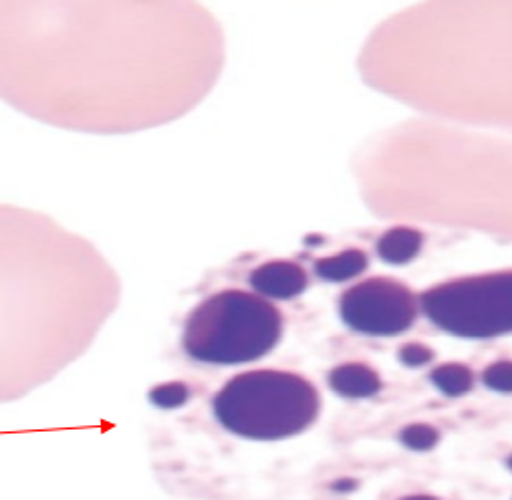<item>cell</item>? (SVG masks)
Instances as JSON below:
<instances>
[{
  "instance_id": "cell-12",
  "label": "cell",
  "mask_w": 512,
  "mask_h": 500,
  "mask_svg": "<svg viewBox=\"0 0 512 500\" xmlns=\"http://www.w3.org/2000/svg\"><path fill=\"white\" fill-rule=\"evenodd\" d=\"M434 355H436L434 349H430V347L424 345V343H416V341L404 343V345L398 349V359H400V363H404L406 367H412V369L424 367V365L432 363V361H434Z\"/></svg>"
},
{
  "instance_id": "cell-14",
  "label": "cell",
  "mask_w": 512,
  "mask_h": 500,
  "mask_svg": "<svg viewBox=\"0 0 512 500\" xmlns=\"http://www.w3.org/2000/svg\"><path fill=\"white\" fill-rule=\"evenodd\" d=\"M506 466H508V470H510V472H512V454H510V456H508V460H506Z\"/></svg>"
},
{
  "instance_id": "cell-11",
  "label": "cell",
  "mask_w": 512,
  "mask_h": 500,
  "mask_svg": "<svg viewBox=\"0 0 512 500\" xmlns=\"http://www.w3.org/2000/svg\"><path fill=\"white\" fill-rule=\"evenodd\" d=\"M482 384L498 394H512V361H494L482 371Z\"/></svg>"
},
{
  "instance_id": "cell-1",
  "label": "cell",
  "mask_w": 512,
  "mask_h": 500,
  "mask_svg": "<svg viewBox=\"0 0 512 500\" xmlns=\"http://www.w3.org/2000/svg\"><path fill=\"white\" fill-rule=\"evenodd\" d=\"M212 416L248 442H281L309 430L319 412L317 388L283 369H250L230 378L212 398Z\"/></svg>"
},
{
  "instance_id": "cell-8",
  "label": "cell",
  "mask_w": 512,
  "mask_h": 500,
  "mask_svg": "<svg viewBox=\"0 0 512 500\" xmlns=\"http://www.w3.org/2000/svg\"><path fill=\"white\" fill-rule=\"evenodd\" d=\"M369 261L359 248L343 250L339 255L315 263V275L327 283H347L365 273Z\"/></svg>"
},
{
  "instance_id": "cell-7",
  "label": "cell",
  "mask_w": 512,
  "mask_h": 500,
  "mask_svg": "<svg viewBox=\"0 0 512 500\" xmlns=\"http://www.w3.org/2000/svg\"><path fill=\"white\" fill-rule=\"evenodd\" d=\"M424 248V234L410 226H396L377 240V257L392 267L414 263Z\"/></svg>"
},
{
  "instance_id": "cell-4",
  "label": "cell",
  "mask_w": 512,
  "mask_h": 500,
  "mask_svg": "<svg viewBox=\"0 0 512 500\" xmlns=\"http://www.w3.org/2000/svg\"><path fill=\"white\" fill-rule=\"evenodd\" d=\"M420 313V299L396 279H367L347 289L339 299L343 323L371 337H394L406 333Z\"/></svg>"
},
{
  "instance_id": "cell-9",
  "label": "cell",
  "mask_w": 512,
  "mask_h": 500,
  "mask_svg": "<svg viewBox=\"0 0 512 500\" xmlns=\"http://www.w3.org/2000/svg\"><path fill=\"white\" fill-rule=\"evenodd\" d=\"M432 384L438 392H442L448 398H462L474 388V373L468 365L462 363H444L438 365L432 375Z\"/></svg>"
},
{
  "instance_id": "cell-13",
  "label": "cell",
  "mask_w": 512,
  "mask_h": 500,
  "mask_svg": "<svg viewBox=\"0 0 512 500\" xmlns=\"http://www.w3.org/2000/svg\"><path fill=\"white\" fill-rule=\"evenodd\" d=\"M400 500H440V498L430 496V494H412V496H404Z\"/></svg>"
},
{
  "instance_id": "cell-2",
  "label": "cell",
  "mask_w": 512,
  "mask_h": 500,
  "mask_svg": "<svg viewBox=\"0 0 512 500\" xmlns=\"http://www.w3.org/2000/svg\"><path fill=\"white\" fill-rule=\"evenodd\" d=\"M285 321L273 301L238 289L216 291L184 319L182 353L208 367H236L267 357L283 339Z\"/></svg>"
},
{
  "instance_id": "cell-10",
  "label": "cell",
  "mask_w": 512,
  "mask_h": 500,
  "mask_svg": "<svg viewBox=\"0 0 512 500\" xmlns=\"http://www.w3.org/2000/svg\"><path fill=\"white\" fill-rule=\"evenodd\" d=\"M400 442L412 450V452H420L426 454L430 450H434L440 442V432L424 422H414L408 424L402 432H400Z\"/></svg>"
},
{
  "instance_id": "cell-5",
  "label": "cell",
  "mask_w": 512,
  "mask_h": 500,
  "mask_svg": "<svg viewBox=\"0 0 512 500\" xmlns=\"http://www.w3.org/2000/svg\"><path fill=\"white\" fill-rule=\"evenodd\" d=\"M248 283L252 293L269 301H291L307 291L309 277L297 263L269 261L250 273Z\"/></svg>"
},
{
  "instance_id": "cell-6",
  "label": "cell",
  "mask_w": 512,
  "mask_h": 500,
  "mask_svg": "<svg viewBox=\"0 0 512 500\" xmlns=\"http://www.w3.org/2000/svg\"><path fill=\"white\" fill-rule=\"evenodd\" d=\"M331 390L347 400H367L381 392V378L365 363H343L329 373Z\"/></svg>"
},
{
  "instance_id": "cell-3",
  "label": "cell",
  "mask_w": 512,
  "mask_h": 500,
  "mask_svg": "<svg viewBox=\"0 0 512 500\" xmlns=\"http://www.w3.org/2000/svg\"><path fill=\"white\" fill-rule=\"evenodd\" d=\"M420 309L442 331L462 339L512 333V271L446 281L422 293Z\"/></svg>"
}]
</instances>
